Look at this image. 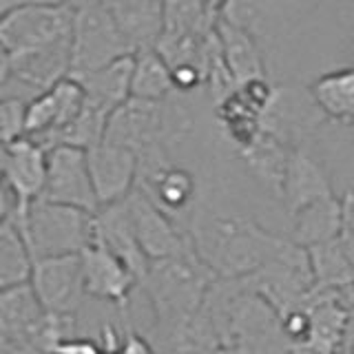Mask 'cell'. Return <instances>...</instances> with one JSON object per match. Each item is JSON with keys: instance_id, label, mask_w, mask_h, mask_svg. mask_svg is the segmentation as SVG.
<instances>
[{"instance_id": "6da1fadb", "label": "cell", "mask_w": 354, "mask_h": 354, "mask_svg": "<svg viewBox=\"0 0 354 354\" xmlns=\"http://www.w3.org/2000/svg\"><path fill=\"white\" fill-rule=\"evenodd\" d=\"M193 248L219 279H246L292 248L288 237L261 228L257 221L237 215H217L199 208L188 217Z\"/></svg>"}, {"instance_id": "7a4b0ae2", "label": "cell", "mask_w": 354, "mask_h": 354, "mask_svg": "<svg viewBox=\"0 0 354 354\" xmlns=\"http://www.w3.org/2000/svg\"><path fill=\"white\" fill-rule=\"evenodd\" d=\"M217 279L219 277L197 257L195 248L171 259L153 261L140 283L155 315L153 337L193 319L204 308Z\"/></svg>"}, {"instance_id": "3957f363", "label": "cell", "mask_w": 354, "mask_h": 354, "mask_svg": "<svg viewBox=\"0 0 354 354\" xmlns=\"http://www.w3.org/2000/svg\"><path fill=\"white\" fill-rule=\"evenodd\" d=\"M20 230L31 261L80 254L93 243V215L80 208L38 199L11 219Z\"/></svg>"}, {"instance_id": "277c9868", "label": "cell", "mask_w": 354, "mask_h": 354, "mask_svg": "<svg viewBox=\"0 0 354 354\" xmlns=\"http://www.w3.org/2000/svg\"><path fill=\"white\" fill-rule=\"evenodd\" d=\"M129 55H136V51L122 36L106 7L73 11L69 77H82Z\"/></svg>"}, {"instance_id": "5b68a950", "label": "cell", "mask_w": 354, "mask_h": 354, "mask_svg": "<svg viewBox=\"0 0 354 354\" xmlns=\"http://www.w3.org/2000/svg\"><path fill=\"white\" fill-rule=\"evenodd\" d=\"M73 9L66 5L22 7L0 18V44L11 58L71 42Z\"/></svg>"}, {"instance_id": "8992f818", "label": "cell", "mask_w": 354, "mask_h": 354, "mask_svg": "<svg viewBox=\"0 0 354 354\" xmlns=\"http://www.w3.org/2000/svg\"><path fill=\"white\" fill-rule=\"evenodd\" d=\"M29 283L44 313L49 315L75 317L86 299L80 254L36 261L31 268Z\"/></svg>"}, {"instance_id": "52a82bcc", "label": "cell", "mask_w": 354, "mask_h": 354, "mask_svg": "<svg viewBox=\"0 0 354 354\" xmlns=\"http://www.w3.org/2000/svg\"><path fill=\"white\" fill-rule=\"evenodd\" d=\"M326 115L315 104L313 95L306 88L274 86L268 109L261 115V127L268 136L283 142L288 149L306 147V140L324 124Z\"/></svg>"}, {"instance_id": "ba28073f", "label": "cell", "mask_w": 354, "mask_h": 354, "mask_svg": "<svg viewBox=\"0 0 354 354\" xmlns=\"http://www.w3.org/2000/svg\"><path fill=\"white\" fill-rule=\"evenodd\" d=\"M42 199L91 215L97 213L100 204L88 173L86 151L75 147H53L47 151V186Z\"/></svg>"}, {"instance_id": "9c48e42d", "label": "cell", "mask_w": 354, "mask_h": 354, "mask_svg": "<svg viewBox=\"0 0 354 354\" xmlns=\"http://www.w3.org/2000/svg\"><path fill=\"white\" fill-rule=\"evenodd\" d=\"M84 109V88L73 77H64L49 91L31 97L25 106V136L42 149L51 147L53 138L80 115Z\"/></svg>"}, {"instance_id": "30bf717a", "label": "cell", "mask_w": 354, "mask_h": 354, "mask_svg": "<svg viewBox=\"0 0 354 354\" xmlns=\"http://www.w3.org/2000/svg\"><path fill=\"white\" fill-rule=\"evenodd\" d=\"M127 206L138 241L151 263L177 257L193 248L188 230H182L175 219L166 215L160 206H155L138 188L127 197Z\"/></svg>"}, {"instance_id": "8fae6325", "label": "cell", "mask_w": 354, "mask_h": 354, "mask_svg": "<svg viewBox=\"0 0 354 354\" xmlns=\"http://www.w3.org/2000/svg\"><path fill=\"white\" fill-rule=\"evenodd\" d=\"M104 142L129 149L138 158L151 149H166L162 102L129 97L124 104L111 113L104 131Z\"/></svg>"}, {"instance_id": "7c38bea8", "label": "cell", "mask_w": 354, "mask_h": 354, "mask_svg": "<svg viewBox=\"0 0 354 354\" xmlns=\"http://www.w3.org/2000/svg\"><path fill=\"white\" fill-rule=\"evenodd\" d=\"M86 160L100 208L124 202L136 191L138 155L133 151L102 142L86 151Z\"/></svg>"}, {"instance_id": "4fadbf2b", "label": "cell", "mask_w": 354, "mask_h": 354, "mask_svg": "<svg viewBox=\"0 0 354 354\" xmlns=\"http://www.w3.org/2000/svg\"><path fill=\"white\" fill-rule=\"evenodd\" d=\"M82 274H84V290L88 299L111 304L127 313L129 299L133 288H138V279L113 252L93 241L80 252Z\"/></svg>"}, {"instance_id": "5bb4252c", "label": "cell", "mask_w": 354, "mask_h": 354, "mask_svg": "<svg viewBox=\"0 0 354 354\" xmlns=\"http://www.w3.org/2000/svg\"><path fill=\"white\" fill-rule=\"evenodd\" d=\"M3 182L16 199V213L42 199L47 186V149L27 136L11 142Z\"/></svg>"}, {"instance_id": "9a60e30c", "label": "cell", "mask_w": 354, "mask_h": 354, "mask_svg": "<svg viewBox=\"0 0 354 354\" xmlns=\"http://www.w3.org/2000/svg\"><path fill=\"white\" fill-rule=\"evenodd\" d=\"M93 241H97L100 246H104L109 252H113L115 257L136 274L138 283L144 281L151 261L147 254H144L138 241L127 199L124 202L100 208L93 215Z\"/></svg>"}, {"instance_id": "2e32d148", "label": "cell", "mask_w": 354, "mask_h": 354, "mask_svg": "<svg viewBox=\"0 0 354 354\" xmlns=\"http://www.w3.org/2000/svg\"><path fill=\"white\" fill-rule=\"evenodd\" d=\"M332 195H335V188H332V182L324 169V164L306 147L292 149L290 160H288L283 193H281L286 213L292 217L308 204Z\"/></svg>"}, {"instance_id": "e0dca14e", "label": "cell", "mask_w": 354, "mask_h": 354, "mask_svg": "<svg viewBox=\"0 0 354 354\" xmlns=\"http://www.w3.org/2000/svg\"><path fill=\"white\" fill-rule=\"evenodd\" d=\"M104 7L133 51L158 47L166 22V0H109Z\"/></svg>"}, {"instance_id": "ac0fdd59", "label": "cell", "mask_w": 354, "mask_h": 354, "mask_svg": "<svg viewBox=\"0 0 354 354\" xmlns=\"http://www.w3.org/2000/svg\"><path fill=\"white\" fill-rule=\"evenodd\" d=\"M44 315L47 313L29 281L0 290V335L20 348H31Z\"/></svg>"}, {"instance_id": "d6986e66", "label": "cell", "mask_w": 354, "mask_h": 354, "mask_svg": "<svg viewBox=\"0 0 354 354\" xmlns=\"http://www.w3.org/2000/svg\"><path fill=\"white\" fill-rule=\"evenodd\" d=\"M215 31L219 40L221 58H224V64L230 71L232 80L237 84H243L257 80V77H266L263 55L254 33L226 18H219L215 22Z\"/></svg>"}, {"instance_id": "ffe728a7", "label": "cell", "mask_w": 354, "mask_h": 354, "mask_svg": "<svg viewBox=\"0 0 354 354\" xmlns=\"http://www.w3.org/2000/svg\"><path fill=\"white\" fill-rule=\"evenodd\" d=\"M290 239L301 248L335 241L341 235V199L337 195L308 204L290 217Z\"/></svg>"}, {"instance_id": "44dd1931", "label": "cell", "mask_w": 354, "mask_h": 354, "mask_svg": "<svg viewBox=\"0 0 354 354\" xmlns=\"http://www.w3.org/2000/svg\"><path fill=\"white\" fill-rule=\"evenodd\" d=\"M131 75L133 55L109 64L104 69L86 73L82 77H73V80L82 84L88 104L111 115L118 106H122L131 97Z\"/></svg>"}, {"instance_id": "7402d4cb", "label": "cell", "mask_w": 354, "mask_h": 354, "mask_svg": "<svg viewBox=\"0 0 354 354\" xmlns=\"http://www.w3.org/2000/svg\"><path fill=\"white\" fill-rule=\"evenodd\" d=\"M290 151L292 149H288L283 142H279L263 131L248 149L239 151V158L246 164L250 175L266 188V191H270L274 197L281 199Z\"/></svg>"}, {"instance_id": "603a6c76", "label": "cell", "mask_w": 354, "mask_h": 354, "mask_svg": "<svg viewBox=\"0 0 354 354\" xmlns=\"http://www.w3.org/2000/svg\"><path fill=\"white\" fill-rule=\"evenodd\" d=\"M308 91L326 120L354 124V66L319 75Z\"/></svg>"}, {"instance_id": "cb8c5ba5", "label": "cell", "mask_w": 354, "mask_h": 354, "mask_svg": "<svg viewBox=\"0 0 354 354\" xmlns=\"http://www.w3.org/2000/svg\"><path fill=\"white\" fill-rule=\"evenodd\" d=\"M175 93L171 66L158 49H142L133 55L131 75V97L147 100V102H164Z\"/></svg>"}, {"instance_id": "d4e9b609", "label": "cell", "mask_w": 354, "mask_h": 354, "mask_svg": "<svg viewBox=\"0 0 354 354\" xmlns=\"http://www.w3.org/2000/svg\"><path fill=\"white\" fill-rule=\"evenodd\" d=\"M308 261L315 288L335 290V288L354 286V266L346 248H343L341 239L308 248Z\"/></svg>"}, {"instance_id": "484cf974", "label": "cell", "mask_w": 354, "mask_h": 354, "mask_svg": "<svg viewBox=\"0 0 354 354\" xmlns=\"http://www.w3.org/2000/svg\"><path fill=\"white\" fill-rule=\"evenodd\" d=\"M31 254L14 221L0 224V290L27 283L31 277Z\"/></svg>"}, {"instance_id": "4316f807", "label": "cell", "mask_w": 354, "mask_h": 354, "mask_svg": "<svg viewBox=\"0 0 354 354\" xmlns=\"http://www.w3.org/2000/svg\"><path fill=\"white\" fill-rule=\"evenodd\" d=\"M25 106L18 97L0 95V142L11 144L25 136Z\"/></svg>"}, {"instance_id": "83f0119b", "label": "cell", "mask_w": 354, "mask_h": 354, "mask_svg": "<svg viewBox=\"0 0 354 354\" xmlns=\"http://www.w3.org/2000/svg\"><path fill=\"white\" fill-rule=\"evenodd\" d=\"M343 248L354 266V191H348L341 197V235Z\"/></svg>"}, {"instance_id": "f1b7e54d", "label": "cell", "mask_w": 354, "mask_h": 354, "mask_svg": "<svg viewBox=\"0 0 354 354\" xmlns=\"http://www.w3.org/2000/svg\"><path fill=\"white\" fill-rule=\"evenodd\" d=\"M118 354H158V350H155V346L147 337L140 335V332L133 330L131 326H127L124 339H122Z\"/></svg>"}, {"instance_id": "f546056e", "label": "cell", "mask_w": 354, "mask_h": 354, "mask_svg": "<svg viewBox=\"0 0 354 354\" xmlns=\"http://www.w3.org/2000/svg\"><path fill=\"white\" fill-rule=\"evenodd\" d=\"M14 213H16V199L7 188V184L0 180V224L14 219Z\"/></svg>"}, {"instance_id": "4dcf8cb0", "label": "cell", "mask_w": 354, "mask_h": 354, "mask_svg": "<svg viewBox=\"0 0 354 354\" xmlns=\"http://www.w3.org/2000/svg\"><path fill=\"white\" fill-rule=\"evenodd\" d=\"M3 5L9 11L22 9V7H53V5H64V0H3Z\"/></svg>"}, {"instance_id": "1f68e13d", "label": "cell", "mask_w": 354, "mask_h": 354, "mask_svg": "<svg viewBox=\"0 0 354 354\" xmlns=\"http://www.w3.org/2000/svg\"><path fill=\"white\" fill-rule=\"evenodd\" d=\"M202 5L204 9L208 11V16L213 18V20H219L221 14H224V9L228 5V0H202Z\"/></svg>"}, {"instance_id": "d6a6232c", "label": "cell", "mask_w": 354, "mask_h": 354, "mask_svg": "<svg viewBox=\"0 0 354 354\" xmlns=\"http://www.w3.org/2000/svg\"><path fill=\"white\" fill-rule=\"evenodd\" d=\"M109 0H64V5L73 9V11H82V9H95V7H104Z\"/></svg>"}, {"instance_id": "836d02e7", "label": "cell", "mask_w": 354, "mask_h": 354, "mask_svg": "<svg viewBox=\"0 0 354 354\" xmlns=\"http://www.w3.org/2000/svg\"><path fill=\"white\" fill-rule=\"evenodd\" d=\"M7 153H9V144H3V142H0V180H3V173H5Z\"/></svg>"}, {"instance_id": "e575fe53", "label": "cell", "mask_w": 354, "mask_h": 354, "mask_svg": "<svg viewBox=\"0 0 354 354\" xmlns=\"http://www.w3.org/2000/svg\"><path fill=\"white\" fill-rule=\"evenodd\" d=\"M337 354H354V352H352V346H346V348H341Z\"/></svg>"}]
</instances>
